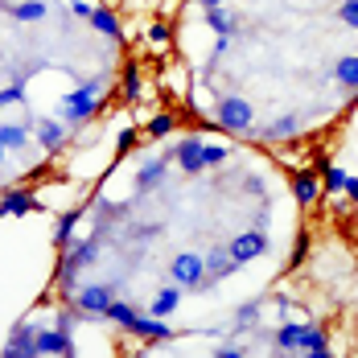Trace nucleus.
Returning a JSON list of instances; mask_svg holds the SVG:
<instances>
[{"mask_svg":"<svg viewBox=\"0 0 358 358\" xmlns=\"http://www.w3.org/2000/svg\"><path fill=\"white\" fill-rule=\"evenodd\" d=\"M305 329H309V325H280V329H276V346H280L285 355H301Z\"/></svg>","mask_w":358,"mask_h":358,"instance_id":"2eb2a0df","label":"nucleus"},{"mask_svg":"<svg viewBox=\"0 0 358 358\" xmlns=\"http://www.w3.org/2000/svg\"><path fill=\"white\" fill-rule=\"evenodd\" d=\"M198 4H206V8H215V4H227V0H198Z\"/></svg>","mask_w":358,"mask_h":358,"instance_id":"e433bc0d","label":"nucleus"},{"mask_svg":"<svg viewBox=\"0 0 358 358\" xmlns=\"http://www.w3.org/2000/svg\"><path fill=\"white\" fill-rule=\"evenodd\" d=\"M111 301H115L111 285H83V288L71 296V305L78 309V317H103Z\"/></svg>","mask_w":358,"mask_h":358,"instance_id":"7ed1b4c3","label":"nucleus"},{"mask_svg":"<svg viewBox=\"0 0 358 358\" xmlns=\"http://www.w3.org/2000/svg\"><path fill=\"white\" fill-rule=\"evenodd\" d=\"M25 141H29V132H25V128H13V124H0V144H4V148H21Z\"/></svg>","mask_w":358,"mask_h":358,"instance_id":"393cba45","label":"nucleus"},{"mask_svg":"<svg viewBox=\"0 0 358 358\" xmlns=\"http://www.w3.org/2000/svg\"><path fill=\"white\" fill-rule=\"evenodd\" d=\"M99 91H103V83H83V87H74L71 95H62V120L66 124H83V120H91L95 108H99Z\"/></svg>","mask_w":358,"mask_h":358,"instance_id":"f257e3e1","label":"nucleus"},{"mask_svg":"<svg viewBox=\"0 0 358 358\" xmlns=\"http://www.w3.org/2000/svg\"><path fill=\"white\" fill-rule=\"evenodd\" d=\"M34 128H37V141L45 144L50 152H58L62 144L71 141V132H66V120H37Z\"/></svg>","mask_w":358,"mask_h":358,"instance_id":"1a4fd4ad","label":"nucleus"},{"mask_svg":"<svg viewBox=\"0 0 358 358\" xmlns=\"http://www.w3.org/2000/svg\"><path fill=\"white\" fill-rule=\"evenodd\" d=\"M78 218H83V210H71V215H66L62 222H58V231H54V239H58V248H66V243H71V231L78 227Z\"/></svg>","mask_w":358,"mask_h":358,"instance_id":"a878e982","label":"nucleus"},{"mask_svg":"<svg viewBox=\"0 0 358 358\" xmlns=\"http://www.w3.org/2000/svg\"><path fill=\"white\" fill-rule=\"evenodd\" d=\"M91 8L95 4H87V0H71V13H78V17H91Z\"/></svg>","mask_w":358,"mask_h":358,"instance_id":"72a5a7b5","label":"nucleus"},{"mask_svg":"<svg viewBox=\"0 0 358 358\" xmlns=\"http://www.w3.org/2000/svg\"><path fill=\"white\" fill-rule=\"evenodd\" d=\"M178 305H181V285L173 280L169 288H161V292L152 296V305H148V313H152V317H169V313H173Z\"/></svg>","mask_w":358,"mask_h":358,"instance_id":"f8f14e48","label":"nucleus"},{"mask_svg":"<svg viewBox=\"0 0 358 358\" xmlns=\"http://www.w3.org/2000/svg\"><path fill=\"white\" fill-rule=\"evenodd\" d=\"M144 132H148L152 141H161V136H169V132H173V115H169V111H157V115H148V124H144Z\"/></svg>","mask_w":358,"mask_h":358,"instance_id":"6ab92c4d","label":"nucleus"},{"mask_svg":"<svg viewBox=\"0 0 358 358\" xmlns=\"http://www.w3.org/2000/svg\"><path fill=\"white\" fill-rule=\"evenodd\" d=\"M99 34H108V37H120V21H115V13L111 8H91V17H87Z\"/></svg>","mask_w":358,"mask_h":358,"instance_id":"f3484780","label":"nucleus"},{"mask_svg":"<svg viewBox=\"0 0 358 358\" xmlns=\"http://www.w3.org/2000/svg\"><path fill=\"white\" fill-rule=\"evenodd\" d=\"M128 334L132 338H144V342H173L178 334L165 325V317H136V322L128 325Z\"/></svg>","mask_w":358,"mask_h":358,"instance_id":"423d86ee","label":"nucleus"},{"mask_svg":"<svg viewBox=\"0 0 358 358\" xmlns=\"http://www.w3.org/2000/svg\"><path fill=\"white\" fill-rule=\"evenodd\" d=\"M25 99V83H8L4 91H0V108H8V103H21Z\"/></svg>","mask_w":358,"mask_h":358,"instance_id":"c756f323","label":"nucleus"},{"mask_svg":"<svg viewBox=\"0 0 358 358\" xmlns=\"http://www.w3.org/2000/svg\"><path fill=\"white\" fill-rule=\"evenodd\" d=\"M338 83H342L346 91H358V54H350V58L338 62Z\"/></svg>","mask_w":358,"mask_h":358,"instance_id":"412c9836","label":"nucleus"},{"mask_svg":"<svg viewBox=\"0 0 358 358\" xmlns=\"http://www.w3.org/2000/svg\"><path fill=\"white\" fill-rule=\"evenodd\" d=\"M37 202L29 198V194H8L4 202H0V215H29Z\"/></svg>","mask_w":358,"mask_h":358,"instance_id":"aec40b11","label":"nucleus"},{"mask_svg":"<svg viewBox=\"0 0 358 358\" xmlns=\"http://www.w3.org/2000/svg\"><path fill=\"white\" fill-rule=\"evenodd\" d=\"M268 251V235L264 231H248V235H239L235 243H231V255L239 259V264H251V259H259Z\"/></svg>","mask_w":358,"mask_h":358,"instance_id":"0eeeda50","label":"nucleus"},{"mask_svg":"<svg viewBox=\"0 0 358 358\" xmlns=\"http://www.w3.org/2000/svg\"><path fill=\"white\" fill-rule=\"evenodd\" d=\"M325 181V194H338V189H346V169H338V165H325V169H317Z\"/></svg>","mask_w":358,"mask_h":358,"instance_id":"b1692460","label":"nucleus"},{"mask_svg":"<svg viewBox=\"0 0 358 358\" xmlns=\"http://www.w3.org/2000/svg\"><path fill=\"white\" fill-rule=\"evenodd\" d=\"M0 165H4V144H0Z\"/></svg>","mask_w":358,"mask_h":358,"instance_id":"4c0bfd02","label":"nucleus"},{"mask_svg":"<svg viewBox=\"0 0 358 358\" xmlns=\"http://www.w3.org/2000/svg\"><path fill=\"white\" fill-rule=\"evenodd\" d=\"M338 17H342V25H350V29H358V0H342Z\"/></svg>","mask_w":358,"mask_h":358,"instance_id":"7c9ffc66","label":"nucleus"},{"mask_svg":"<svg viewBox=\"0 0 358 358\" xmlns=\"http://www.w3.org/2000/svg\"><path fill=\"white\" fill-rule=\"evenodd\" d=\"M173 280L181 288H194V292H202V280H206V259L198 255V251H181L178 259H173Z\"/></svg>","mask_w":358,"mask_h":358,"instance_id":"20e7f679","label":"nucleus"},{"mask_svg":"<svg viewBox=\"0 0 358 358\" xmlns=\"http://www.w3.org/2000/svg\"><path fill=\"white\" fill-rule=\"evenodd\" d=\"M215 355H218V358H239L243 350H239V346H218Z\"/></svg>","mask_w":358,"mask_h":358,"instance_id":"f704fd0d","label":"nucleus"},{"mask_svg":"<svg viewBox=\"0 0 358 358\" xmlns=\"http://www.w3.org/2000/svg\"><path fill=\"white\" fill-rule=\"evenodd\" d=\"M259 136H264V141H285V136H296V120L285 115V120H276L272 128H259Z\"/></svg>","mask_w":358,"mask_h":358,"instance_id":"4be33fe9","label":"nucleus"},{"mask_svg":"<svg viewBox=\"0 0 358 358\" xmlns=\"http://www.w3.org/2000/svg\"><path fill=\"white\" fill-rule=\"evenodd\" d=\"M169 157H178V165L185 173H202L206 169V141L202 136H185L169 148Z\"/></svg>","mask_w":358,"mask_h":358,"instance_id":"39448f33","label":"nucleus"},{"mask_svg":"<svg viewBox=\"0 0 358 358\" xmlns=\"http://www.w3.org/2000/svg\"><path fill=\"white\" fill-rule=\"evenodd\" d=\"M301 355H309V358H325V355H329V338H325V329H322V325H309V329H305Z\"/></svg>","mask_w":358,"mask_h":358,"instance_id":"4468645a","label":"nucleus"},{"mask_svg":"<svg viewBox=\"0 0 358 358\" xmlns=\"http://www.w3.org/2000/svg\"><path fill=\"white\" fill-rule=\"evenodd\" d=\"M115 144H120V152H132V148H136V128H124Z\"/></svg>","mask_w":358,"mask_h":358,"instance_id":"2f4dec72","label":"nucleus"},{"mask_svg":"<svg viewBox=\"0 0 358 358\" xmlns=\"http://www.w3.org/2000/svg\"><path fill=\"white\" fill-rule=\"evenodd\" d=\"M292 189H296V202H301V206H313V202H317L322 181H317V173H313V169H301V173L292 178Z\"/></svg>","mask_w":358,"mask_h":358,"instance_id":"9b49d317","label":"nucleus"},{"mask_svg":"<svg viewBox=\"0 0 358 358\" xmlns=\"http://www.w3.org/2000/svg\"><path fill=\"white\" fill-rule=\"evenodd\" d=\"M124 95H128V103H132V99H141V71H136V66H128V71H124Z\"/></svg>","mask_w":358,"mask_h":358,"instance_id":"cd10ccee","label":"nucleus"},{"mask_svg":"<svg viewBox=\"0 0 358 358\" xmlns=\"http://www.w3.org/2000/svg\"><path fill=\"white\" fill-rule=\"evenodd\" d=\"M346 198H350V202H358V178H346Z\"/></svg>","mask_w":358,"mask_h":358,"instance_id":"c9c22d12","label":"nucleus"},{"mask_svg":"<svg viewBox=\"0 0 358 358\" xmlns=\"http://www.w3.org/2000/svg\"><path fill=\"white\" fill-rule=\"evenodd\" d=\"M227 157H231V148H227V144L206 141V169H215V165H227Z\"/></svg>","mask_w":358,"mask_h":358,"instance_id":"bb28decb","label":"nucleus"},{"mask_svg":"<svg viewBox=\"0 0 358 358\" xmlns=\"http://www.w3.org/2000/svg\"><path fill=\"white\" fill-rule=\"evenodd\" d=\"M251 115H255L251 103H248V99H235V95H231V99H218V108H215L218 128L239 132V136H251V128H255V124H251Z\"/></svg>","mask_w":358,"mask_h":358,"instance_id":"f03ea898","label":"nucleus"},{"mask_svg":"<svg viewBox=\"0 0 358 358\" xmlns=\"http://www.w3.org/2000/svg\"><path fill=\"white\" fill-rule=\"evenodd\" d=\"M136 317H141V309H132V305H124V301H111L108 313H103V322H115L120 329H128Z\"/></svg>","mask_w":358,"mask_h":358,"instance_id":"dca6fc26","label":"nucleus"},{"mask_svg":"<svg viewBox=\"0 0 358 358\" xmlns=\"http://www.w3.org/2000/svg\"><path fill=\"white\" fill-rule=\"evenodd\" d=\"M165 165H169V157H157V161H148L141 169V185L148 189V185H157V181H165Z\"/></svg>","mask_w":358,"mask_h":358,"instance_id":"5701e85b","label":"nucleus"},{"mask_svg":"<svg viewBox=\"0 0 358 358\" xmlns=\"http://www.w3.org/2000/svg\"><path fill=\"white\" fill-rule=\"evenodd\" d=\"M305 251H309V235H301V239H296V248H292V264H301V259H305Z\"/></svg>","mask_w":358,"mask_h":358,"instance_id":"473e14b6","label":"nucleus"},{"mask_svg":"<svg viewBox=\"0 0 358 358\" xmlns=\"http://www.w3.org/2000/svg\"><path fill=\"white\" fill-rule=\"evenodd\" d=\"M202 259H206V276H210V280H227V276L239 268V259L231 255V248H210Z\"/></svg>","mask_w":358,"mask_h":358,"instance_id":"6e6552de","label":"nucleus"},{"mask_svg":"<svg viewBox=\"0 0 358 358\" xmlns=\"http://www.w3.org/2000/svg\"><path fill=\"white\" fill-rule=\"evenodd\" d=\"M25 355H37V329H29V325H21L4 346V358H25Z\"/></svg>","mask_w":358,"mask_h":358,"instance_id":"9d476101","label":"nucleus"},{"mask_svg":"<svg viewBox=\"0 0 358 358\" xmlns=\"http://www.w3.org/2000/svg\"><path fill=\"white\" fill-rule=\"evenodd\" d=\"M206 25H210V29H215L218 37L239 34V21H235V13H227L222 4H215V8H206Z\"/></svg>","mask_w":358,"mask_h":358,"instance_id":"ddd939ff","label":"nucleus"},{"mask_svg":"<svg viewBox=\"0 0 358 358\" xmlns=\"http://www.w3.org/2000/svg\"><path fill=\"white\" fill-rule=\"evenodd\" d=\"M13 17H17L21 25L41 21V17H45V4H41V0H21V4H13Z\"/></svg>","mask_w":358,"mask_h":358,"instance_id":"a211bd4d","label":"nucleus"},{"mask_svg":"<svg viewBox=\"0 0 358 358\" xmlns=\"http://www.w3.org/2000/svg\"><path fill=\"white\" fill-rule=\"evenodd\" d=\"M148 41L161 45V50H169V25H165V21H152V25H148Z\"/></svg>","mask_w":358,"mask_h":358,"instance_id":"c85d7f7f","label":"nucleus"}]
</instances>
